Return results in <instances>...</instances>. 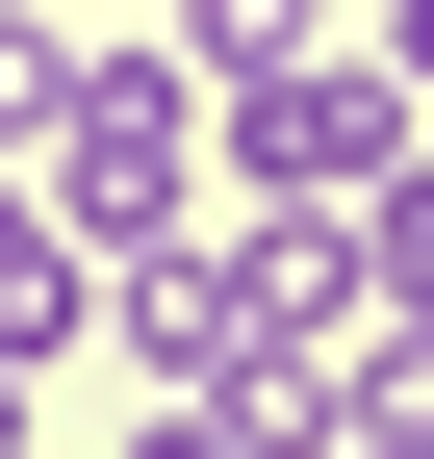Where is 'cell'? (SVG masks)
<instances>
[{
    "mask_svg": "<svg viewBox=\"0 0 434 459\" xmlns=\"http://www.w3.org/2000/svg\"><path fill=\"white\" fill-rule=\"evenodd\" d=\"M26 179L77 204V255H128V230H179V204H204V77H179L153 26H77V77H51Z\"/></svg>",
    "mask_w": 434,
    "mask_h": 459,
    "instance_id": "obj_1",
    "label": "cell"
},
{
    "mask_svg": "<svg viewBox=\"0 0 434 459\" xmlns=\"http://www.w3.org/2000/svg\"><path fill=\"white\" fill-rule=\"evenodd\" d=\"M409 128H434V102H409V51H282V77H230V102H204V179H230V204H358Z\"/></svg>",
    "mask_w": 434,
    "mask_h": 459,
    "instance_id": "obj_2",
    "label": "cell"
},
{
    "mask_svg": "<svg viewBox=\"0 0 434 459\" xmlns=\"http://www.w3.org/2000/svg\"><path fill=\"white\" fill-rule=\"evenodd\" d=\"M358 307H384V281H358V204H230V332H256V383H307Z\"/></svg>",
    "mask_w": 434,
    "mask_h": 459,
    "instance_id": "obj_3",
    "label": "cell"
},
{
    "mask_svg": "<svg viewBox=\"0 0 434 459\" xmlns=\"http://www.w3.org/2000/svg\"><path fill=\"white\" fill-rule=\"evenodd\" d=\"M77 332H102V255H77V204L0 153V358H77Z\"/></svg>",
    "mask_w": 434,
    "mask_h": 459,
    "instance_id": "obj_4",
    "label": "cell"
},
{
    "mask_svg": "<svg viewBox=\"0 0 434 459\" xmlns=\"http://www.w3.org/2000/svg\"><path fill=\"white\" fill-rule=\"evenodd\" d=\"M333 26H358V0H153V51H179L204 102H230V77H282V51H333Z\"/></svg>",
    "mask_w": 434,
    "mask_h": 459,
    "instance_id": "obj_5",
    "label": "cell"
},
{
    "mask_svg": "<svg viewBox=\"0 0 434 459\" xmlns=\"http://www.w3.org/2000/svg\"><path fill=\"white\" fill-rule=\"evenodd\" d=\"M128 459H307V434H282V383H153Z\"/></svg>",
    "mask_w": 434,
    "mask_h": 459,
    "instance_id": "obj_6",
    "label": "cell"
},
{
    "mask_svg": "<svg viewBox=\"0 0 434 459\" xmlns=\"http://www.w3.org/2000/svg\"><path fill=\"white\" fill-rule=\"evenodd\" d=\"M358 281H384V307H434V128L358 179Z\"/></svg>",
    "mask_w": 434,
    "mask_h": 459,
    "instance_id": "obj_7",
    "label": "cell"
},
{
    "mask_svg": "<svg viewBox=\"0 0 434 459\" xmlns=\"http://www.w3.org/2000/svg\"><path fill=\"white\" fill-rule=\"evenodd\" d=\"M26 383H51V358H0V459H26V434H51V409H26Z\"/></svg>",
    "mask_w": 434,
    "mask_h": 459,
    "instance_id": "obj_8",
    "label": "cell"
},
{
    "mask_svg": "<svg viewBox=\"0 0 434 459\" xmlns=\"http://www.w3.org/2000/svg\"><path fill=\"white\" fill-rule=\"evenodd\" d=\"M51 26H128V0H51Z\"/></svg>",
    "mask_w": 434,
    "mask_h": 459,
    "instance_id": "obj_9",
    "label": "cell"
}]
</instances>
